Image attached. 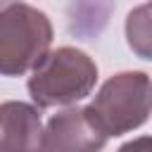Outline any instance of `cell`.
<instances>
[{
  "label": "cell",
  "instance_id": "1",
  "mask_svg": "<svg viewBox=\"0 0 152 152\" xmlns=\"http://www.w3.org/2000/svg\"><path fill=\"white\" fill-rule=\"evenodd\" d=\"M52 43L45 12L26 2H0V76H21L36 69Z\"/></svg>",
  "mask_w": 152,
  "mask_h": 152
},
{
  "label": "cell",
  "instance_id": "2",
  "mask_svg": "<svg viewBox=\"0 0 152 152\" xmlns=\"http://www.w3.org/2000/svg\"><path fill=\"white\" fill-rule=\"evenodd\" d=\"M97 81V64L78 48L52 50L31 74L28 95L36 107H62L74 104L90 95Z\"/></svg>",
  "mask_w": 152,
  "mask_h": 152
},
{
  "label": "cell",
  "instance_id": "3",
  "mask_svg": "<svg viewBox=\"0 0 152 152\" xmlns=\"http://www.w3.org/2000/svg\"><path fill=\"white\" fill-rule=\"evenodd\" d=\"M88 112L107 138L140 128L152 114V78L145 71L114 74L102 83Z\"/></svg>",
  "mask_w": 152,
  "mask_h": 152
},
{
  "label": "cell",
  "instance_id": "4",
  "mask_svg": "<svg viewBox=\"0 0 152 152\" xmlns=\"http://www.w3.org/2000/svg\"><path fill=\"white\" fill-rule=\"evenodd\" d=\"M107 140L88 107H69L50 116L43 131V152H100Z\"/></svg>",
  "mask_w": 152,
  "mask_h": 152
},
{
  "label": "cell",
  "instance_id": "5",
  "mask_svg": "<svg viewBox=\"0 0 152 152\" xmlns=\"http://www.w3.org/2000/svg\"><path fill=\"white\" fill-rule=\"evenodd\" d=\"M0 152H43V124L33 104H0Z\"/></svg>",
  "mask_w": 152,
  "mask_h": 152
},
{
  "label": "cell",
  "instance_id": "6",
  "mask_svg": "<svg viewBox=\"0 0 152 152\" xmlns=\"http://www.w3.org/2000/svg\"><path fill=\"white\" fill-rule=\"evenodd\" d=\"M126 43L140 57L152 62V2L138 5L126 17Z\"/></svg>",
  "mask_w": 152,
  "mask_h": 152
},
{
  "label": "cell",
  "instance_id": "7",
  "mask_svg": "<svg viewBox=\"0 0 152 152\" xmlns=\"http://www.w3.org/2000/svg\"><path fill=\"white\" fill-rule=\"evenodd\" d=\"M116 152H152V135H140L121 145Z\"/></svg>",
  "mask_w": 152,
  "mask_h": 152
}]
</instances>
